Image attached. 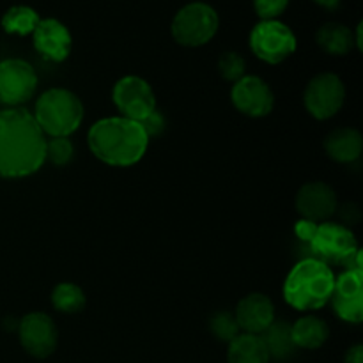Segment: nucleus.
<instances>
[{"label":"nucleus","instance_id":"obj_29","mask_svg":"<svg viewBox=\"0 0 363 363\" xmlns=\"http://www.w3.org/2000/svg\"><path fill=\"white\" fill-rule=\"evenodd\" d=\"M344 363H363V346L362 344H354L353 347H350L344 358Z\"/></svg>","mask_w":363,"mask_h":363},{"label":"nucleus","instance_id":"obj_22","mask_svg":"<svg viewBox=\"0 0 363 363\" xmlns=\"http://www.w3.org/2000/svg\"><path fill=\"white\" fill-rule=\"evenodd\" d=\"M39 16L38 11L30 6H13L4 13L0 25H2L6 34L13 35H32L34 28L38 27Z\"/></svg>","mask_w":363,"mask_h":363},{"label":"nucleus","instance_id":"obj_12","mask_svg":"<svg viewBox=\"0 0 363 363\" xmlns=\"http://www.w3.org/2000/svg\"><path fill=\"white\" fill-rule=\"evenodd\" d=\"M330 303L342 321L360 325L363 321V269L347 268L335 277Z\"/></svg>","mask_w":363,"mask_h":363},{"label":"nucleus","instance_id":"obj_17","mask_svg":"<svg viewBox=\"0 0 363 363\" xmlns=\"http://www.w3.org/2000/svg\"><path fill=\"white\" fill-rule=\"evenodd\" d=\"M363 149L362 133L354 128H339L326 135L325 151L333 162L353 163L360 158Z\"/></svg>","mask_w":363,"mask_h":363},{"label":"nucleus","instance_id":"obj_19","mask_svg":"<svg viewBox=\"0 0 363 363\" xmlns=\"http://www.w3.org/2000/svg\"><path fill=\"white\" fill-rule=\"evenodd\" d=\"M291 333L298 350H319L330 337V328L325 319L307 314L291 325Z\"/></svg>","mask_w":363,"mask_h":363},{"label":"nucleus","instance_id":"obj_16","mask_svg":"<svg viewBox=\"0 0 363 363\" xmlns=\"http://www.w3.org/2000/svg\"><path fill=\"white\" fill-rule=\"evenodd\" d=\"M241 333L262 335L275 321V305L262 293H250L243 296L234 312Z\"/></svg>","mask_w":363,"mask_h":363},{"label":"nucleus","instance_id":"obj_10","mask_svg":"<svg viewBox=\"0 0 363 363\" xmlns=\"http://www.w3.org/2000/svg\"><path fill=\"white\" fill-rule=\"evenodd\" d=\"M38 91V73L23 59L0 60V103L18 108Z\"/></svg>","mask_w":363,"mask_h":363},{"label":"nucleus","instance_id":"obj_27","mask_svg":"<svg viewBox=\"0 0 363 363\" xmlns=\"http://www.w3.org/2000/svg\"><path fill=\"white\" fill-rule=\"evenodd\" d=\"M291 0H252L259 20H279L289 7Z\"/></svg>","mask_w":363,"mask_h":363},{"label":"nucleus","instance_id":"obj_20","mask_svg":"<svg viewBox=\"0 0 363 363\" xmlns=\"http://www.w3.org/2000/svg\"><path fill=\"white\" fill-rule=\"evenodd\" d=\"M268 350L261 335L240 333L229 342L227 350V363H269Z\"/></svg>","mask_w":363,"mask_h":363},{"label":"nucleus","instance_id":"obj_2","mask_svg":"<svg viewBox=\"0 0 363 363\" xmlns=\"http://www.w3.org/2000/svg\"><path fill=\"white\" fill-rule=\"evenodd\" d=\"M149 135L140 123L123 116L105 117L91 126L87 144L99 162L110 167H131L140 162L149 147Z\"/></svg>","mask_w":363,"mask_h":363},{"label":"nucleus","instance_id":"obj_14","mask_svg":"<svg viewBox=\"0 0 363 363\" xmlns=\"http://www.w3.org/2000/svg\"><path fill=\"white\" fill-rule=\"evenodd\" d=\"M296 211L305 222H328L337 211V191L323 181L303 184L296 194Z\"/></svg>","mask_w":363,"mask_h":363},{"label":"nucleus","instance_id":"obj_5","mask_svg":"<svg viewBox=\"0 0 363 363\" xmlns=\"http://www.w3.org/2000/svg\"><path fill=\"white\" fill-rule=\"evenodd\" d=\"M34 119L46 138L71 137L84 123V103L73 91L53 87L35 101Z\"/></svg>","mask_w":363,"mask_h":363},{"label":"nucleus","instance_id":"obj_13","mask_svg":"<svg viewBox=\"0 0 363 363\" xmlns=\"http://www.w3.org/2000/svg\"><path fill=\"white\" fill-rule=\"evenodd\" d=\"M230 101L240 113L259 119V117H266L272 113L273 106H275V94L261 77L245 74L241 80L233 84Z\"/></svg>","mask_w":363,"mask_h":363},{"label":"nucleus","instance_id":"obj_7","mask_svg":"<svg viewBox=\"0 0 363 363\" xmlns=\"http://www.w3.org/2000/svg\"><path fill=\"white\" fill-rule=\"evenodd\" d=\"M252 53L266 64L284 62L298 48L296 34L280 20H259L248 35Z\"/></svg>","mask_w":363,"mask_h":363},{"label":"nucleus","instance_id":"obj_21","mask_svg":"<svg viewBox=\"0 0 363 363\" xmlns=\"http://www.w3.org/2000/svg\"><path fill=\"white\" fill-rule=\"evenodd\" d=\"M261 337L264 340L266 350H268L272 360H289L298 351L296 344L293 340V333H291V325L287 321H282V319H275Z\"/></svg>","mask_w":363,"mask_h":363},{"label":"nucleus","instance_id":"obj_24","mask_svg":"<svg viewBox=\"0 0 363 363\" xmlns=\"http://www.w3.org/2000/svg\"><path fill=\"white\" fill-rule=\"evenodd\" d=\"M209 330L220 342H227L236 339L240 335V326H238L236 318L229 311H218L209 319Z\"/></svg>","mask_w":363,"mask_h":363},{"label":"nucleus","instance_id":"obj_11","mask_svg":"<svg viewBox=\"0 0 363 363\" xmlns=\"http://www.w3.org/2000/svg\"><path fill=\"white\" fill-rule=\"evenodd\" d=\"M18 339L21 347L34 358H48L55 353L59 332L45 312H30L18 323Z\"/></svg>","mask_w":363,"mask_h":363},{"label":"nucleus","instance_id":"obj_26","mask_svg":"<svg viewBox=\"0 0 363 363\" xmlns=\"http://www.w3.org/2000/svg\"><path fill=\"white\" fill-rule=\"evenodd\" d=\"M247 71V62L245 57L238 52H225L218 59V73L223 80L236 84L238 80L245 77Z\"/></svg>","mask_w":363,"mask_h":363},{"label":"nucleus","instance_id":"obj_6","mask_svg":"<svg viewBox=\"0 0 363 363\" xmlns=\"http://www.w3.org/2000/svg\"><path fill=\"white\" fill-rule=\"evenodd\" d=\"M220 27V16L208 2L186 4L172 18L170 34L174 41L186 48H199L211 41Z\"/></svg>","mask_w":363,"mask_h":363},{"label":"nucleus","instance_id":"obj_23","mask_svg":"<svg viewBox=\"0 0 363 363\" xmlns=\"http://www.w3.org/2000/svg\"><path fill=\"white\" fill-rule=\"evenodd\" d=\"M52 305L55 311L62 314H78L85 308L87 298H85L84 289L73 282H60L53 287L52 291Z\"/></svg>","mask_w":363,"mask_h":363},{"label":"nucleus","instance_id":"obj_9","mask_svg":"<svg viewBox=\"0 0 363 363\" xmlns=\"http://www.w3.org/2000/svg\"><path fill=\"white\" fill-rule=\"evenodd\" d=\"M346 101V87L335 73H319L307 84L303 105L318 121H328L340 112Z\"/></svg>","mask_w":363,"mask_h":363},{"label":"nucleus","instance_id":"obj_25","mask_svg":"<svg viewBox=\"0 0 363 363\" xmlns=\"http://www.w3.org/2000/svg\"><path fill=\"white\" fill-rule=\"evenodd\" d=\"M74 158V145L69 137H53L46 140V162L53 165L64 167L69 165Z\"/></svg>","mask_w":363,"mask_h":363},{"label":"nucleus","instance_id":"obj_8","mask_svg":"<svg viewBox=\"0 0 363 363\" xmlns=\"http://www.w3.org/2000/svg\"><path fill=\"white\" fill-rule=\"evenodd\" d=\"M112 99L121 116L137 123H142L158 110L151 84L137 74L119 78L112 89Z\"/></svg>","mask_w":363,"mask_h":363},{"label":"nucleus","instance_id":"obj_28","mask_svg":"<svg viewBox=\"0 0 363 363\" xmlns=\"http://www.w3.org/2000/svg\"><path fill=\"white\" fill-rule=\"evenodd\" d=\"M140 124L144 126V130L147 131L149 138L155 137V135H160L163 130H165V119H163V116L158 112V110H156L152 116H149L145 121H142Z\"/></svg>","mask_w":363,"mask_h":363},{"label":"nucleus","instance_id":"obj_4","mask_svg":"<svg viewBox=\"0 0 363 363\" xmlns=\"http://www.w3.org/2000/svg\"><path fill=\"white\" fill-rule=\"evenodd\" d=\"M335 273L325 262L305 257L293 266L284 282V300L300 312L319 311L330 303Z\"/></svg>","mask_w":363,"mask_h":363},{"label":"nucleus","instance_id":"obj_3","mask_svg":"<svg viewBox=\"0 0 363 363\" xmlns=\"http://www.w3.org/2000/svg\"><path fill=\"white\" fill-rule=\"evenodd\" d=\"M294 233L312 252V257L325 264L344 268H362V250L350 227L333 222H305L298 220Z\"/></svg>","mask_w":363,"mask_h":363},{"label":"nucleus","instance_id":"obj_1","mask_svg":"<svg viewBox=\"0 0 363 363\" xmlns=\"http://www.w3.org/2000/svg\"><path fill=\"white\" fill-rule=\"evenodd\" d=\"M46 135L23 108L0 110V176L28 177L46 162Z\"/></svg>","mask_w":363,"mask_h":363},{"label":"nucleus","instance_id":"obj_18","mask_svg":"<svg viewBox=\"0 0 363 363\" xmlns=\"http://www.w3.org/2000/svg\"><path fill=\"white\" fill-rule=\"evenodd\" d=\"M315 43L332 57H344L354 48V35L350 27L339 21H328L315 32Z\"/></svg>","mask_w":363,"mask_h":363},{"label":"nucleus","instance_id":"obj_30","mask_svg":"<svg viewBox=\"0 0 363 363\" xmlns=\"http://www.w3.org/2000/svg\"><path fill=\"white\" fill-rule=\"evenodd\" d=\"M312 2H314L315 6L321 7V9L335 11V9H339V6H340V2H342V0H312Z\"/></svg>","mask_w":363,"mask_h":363},{"label":"nucleus","instance_id":"obj_15","mask_svg":"<svg viewBox=\"0 0 363 363\" xmlns=\"http://www.w3.org/2000/svg\"><path fill=\"white\" fill-rule=\"evenodd\" d=\"M32 45L45 59L52 62H64L73 48V35L69 28L57 18H41L32 32Z\"/></svg>","mask_w":363,"mask_h":363}]
</instances>
